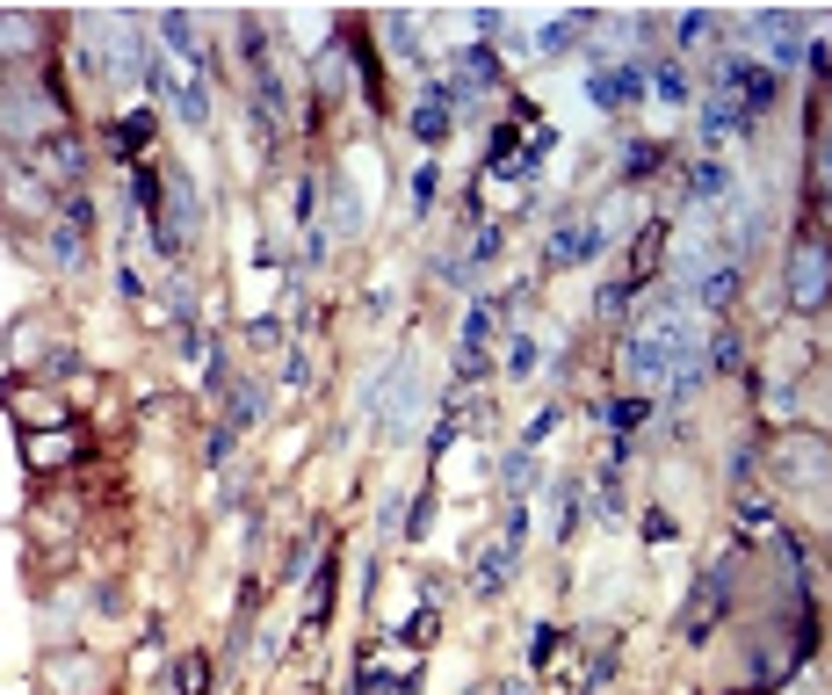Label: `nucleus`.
<instances>
[{
	"label": "nucleus",
	"mask_w": 832,
	"mask_h": 695,
	"mask_svg": "<svg viewBox=\"0 0 832 695\" xmlns=\"http://www.w3.org/2000/svg\"><path fill=\"white\" fill-rule=\"evenodd\" d=\"M644 536H652V543H673V515H644Z\"/></svg>",
	"instance_id": "obj_34"
},
{
	"label": "nucleus",
	"mask_w": 832,
	"mask_h": 695,
	"mask_svg": "<svg viewBox=\"0 0 832 695\" xmlns=\"http://www.w3.org/2000/svg\"><path fill=\"white\" fill-rule=\"evenodd\" d=\"M80 254H87V247H80V232L51 225V261H58V268H80Z\"/></svg>",
	"instance_id": "obj_21"
},
{
	"label": "nucleus",
	"mask_w": 832,
	"mask_h": 695,
	"mask_svg": "<svg viewBox=\"0 0 832 695\" xmlns=\"http://www.w3.org/2000/svg\"><path fill=\"white\" fill-rule=\"evenodd\" d=\"M579 29H587V15H558V22L543 29V44H550V51H565V44L579 37Z\"/></svg>",
	"instance_id": "obj_24"
},
{
	"label": "nucleus",
	"mask_w": 832,
	"mask_h": 695,
	"mask_svg": "<svg viewBox=\"0 0 832 695\" xmlns=\"http://www.w3.org/2000/svg\"><path fill=\"white\" fill-rule=\"evenodd\" d=\"M261 420V384H239L232 391V428H254Z\"/></svg>",
	"instance_id": "obj_20"
},
{
	"label": "nucleus",
	"mask_w": 832,
	"mask_h": 695,
	"mask_svg": "<svg viewBox=\"0 0 832 695\" xmlns=\"http://www.w3.org/2000/svg\"><path fill=\"white\" fill-rule=\"evenodd\" d=\"M145 138H152V116H145V109L131 116V124H109V145H116V153H138Z\"/></svg>",
	"instance_id": "obj_19"
},
{
	"label": "nucleus",
	"mask_w": 832,
	"mask_h": 695,
	"mask_svg": "<svg viewBox=\"0 0 832 695\" xmlns=\"http://www.w3.org/2000/svg\"><path fill=\"white\" fill-rule=\"evenodd\" d=\"M160 196H167V218H160V232H174V239H196V225H203V196H196L189 167H174Z\"/></svg>",
	"instance_id": "obj_5"
},
{
	"label": "nucleus",
	"mask_w": 832,
	"mask_h": 695,
	"mask_svg": "<svg viewBox=\"0 0 832 695\" xmlns=\"http://www.w3.org/2000/svg\"><path fill=\"white\" fill-rule=\"evenodd\" d=\"M160 37H167L174 51H189V58H203V44H196V22H189V15H160Z\"/></svg>",
	"instance_id": "obj_18"
},
{
	"label": "nucleus",
	"mask_w": 832,
	"mask_h": 695,
	"mask_svg": "<svg viewBox=\"0 0 832 695\" xmlns=\"http://www.w3.org/2000/svg\"><path fill=\"white\" fill-rule=\"evenodd\" d=\"M601 420H608V428H644V420H652V406H644V399H608Z\"/></svg>",
	"instance_id": "obj_17"
},
{
	"label": "nucleus",
	"mask_w": 832,
	"mask_h": 695,
	"mask_svg": "<svg viewBox=\"0 0 832 695\" xmlns=\"http://www.w3.org/2000/svg\"><path fill=\"white\" fill-rule=\"evenodd\" d=\"M782 464H789V486H811V493L825 486V442H818V435H811V442H789Z\"/></svg>",
	"instance_id": "obj_11"
},
{
	"label": "nucleus",
	"mask_w": 832,
	"mask_h": 695,
	"mask_svg": "<svg viewBox=\"0 0 832 695\" xmlns=\"http://www.w3.org/2000/svg\"><path fill=\"white\" fill-rule=\"evenodd\" d=\"M167 95H174V109H181V124H210V87L203 80H189V87H167Z\"/></svg>",
	"instance_id": "obj_14"
},
{
	"label": "nucleus",
	"mask_w": 832,
	"mask_h": 695,
	"mask_svg": "<svg viewBox=\"0 0 832 695\" xmlns=\"http://www.w3.org/2000/svg\"><path fill=\"white\" fill-rule=\"evenodd\" d=\"M738 529H775V507H767V500H738Z\"/></svg>",
	"instance_id": "obj_23"
},
{
	"label": "nucleus",
	"mask_w": 832,
	"mask_h": 695,
	"mask_svg": "<svg viewBox=\"0 0 832 695\" xmlns=\"http://www.w3.org/2000/svg\"><path fill=\"white\" fill-rule=\"evenodd\" d=\"M659 95L666 102H688V73L681 66H659Z\"/></svg>",
	"instance_id": "obj_30"
},
{
	"label": "nucleus",
	"mask_w": 832,
	"mask_h": 695,
	"mask_svg": "<svg viewBox=\"0 0 832 695\" xmlns=\"http://www.w3.org/2000/svg\"><path fill=\"white\" fill-rule=\"evenodd\" d=\"M601 312L623 319V312H630V283H608V290H601Z\"/></svg>",
	"instance_id": "obj_31"
},
{
	"label": "nucleus",
	"mask_w": 832,
	"mask_h": 695,
	"mask_svg": "<svg viewBox=\"0 0 832 695\" xmlns=\"http://www.w3.org/2000/svg\"><path fill=\"white\" fill-rule=\"evenodd\" d=\"M710 29H717V15H702V8H695V15H681V44H695V37H710Z\"/></svg>",
	"instance_id": "obj_32"
},
{
	"label": "nucleus",
	"mask_w": 832,
	"mask_h": 695,
	"mask_svg": "<svg viewBox=\"0 0 832 695\" xmlns=\"http://www.w3.org/2000/svg\"><path fill=\"white\" fill-rule=\"evenodd\" d=\"M333 580H341V565H319V580H312V616H326V601H333Z\"/></svg>",
	"instance_id": "obj_28"
},
{
	"label": "nucleus",
	"mask_w": 832,
	"mask_h": 695,
	"mask_svg": "<svg viewBox=\"0 0 832 695\" xmlns=\"http://www.w3.org/2000/svg\"><path fill=\"white\" fill-rule=\"evenodd\" d=\"M80 174H87L80 138H66V131H58V138H44V181H51V189H73Z\"/></svg>",
	"instance_id": "obj_8"
},
{
	"label": "nucleus",
	"mask_w": 832,
	"mask_h": 695,
	"mask_svg": "<svg viewBox=\"0 0 832 695\" xmlns=\"http://www.w3.org/2000/svg\"><path fill=\"white\" fill-rule=\"evenodd\" d=\"M500 232H507V225H478V247H471V261H492V254H500Z\"/></svg>",
	"instance_id": "obj_33"
},
{
	"label": "nucleus",
	"mask_w": 832,
	"mask_h": 695,
	"mask_svg": "<svg viewBox=\"0 0 832 695\" xmlns=\"http://www.w3.org/2000/svg\"><path fill=\"white\" fill-rule=\"evenodd\" d=\"M167 305H174V319H196V283H167Z\"/></svg>",
	"instance_id": "obj_29"
},
{
	"label": "nucleus",
	"mask_w": 832,
	"mask_h": 695,
	"mask_svg": "<svg viewBox=\"0 0 832 695\" xmlns=\"http://www.w3.org/2000/svg\"><path fill=\"white\" fill-rule=\"evenodd\" d=\"M58 210H66V232H87V225H95V203H87L80 189H73L66 203H58Z\"/></svg>",
	"instance_id": "obj_27"
},
{
	"label": "nucleus",
	"mask_w": 832,
	"mask_h": 695,
	"mask_svg": "<svg viewBox=\"0 0 832 695\" xmlns=\"http://www.w3.org/2000/svg\"><path fill=\"white\" fill-rule=\"evenodd\" d=\"M738 189V181H731V167H717V160H695V174H688V196L695 203H724Z\"/></svg>",
	"instance_id": "obj_13"
},
{
	"label": "nucleus",
	"mask_w": 832,
	"mask_h": 695,
	"mask_svg": "<svg viewBox=\"0 0 832 695\" xmlns=\"http://www.w3.org/2000/svg\"><path fill=\"white\" fill-rule=\"evenodd\" d=\"M601 254V225L594 218H565L550 232V268H572V261H594Z\"/></svg>",
	"instance_id": "obj_6"
},
{
	"label": "nucleus",
	"mask_w": 832,
	"mask_h": 695,
	"mask_svg": "<svg viewBox=\"0 0 832 695\" xmlns=\"http://www.w3.org/2000/svg\"><path fill=\"white\" fill-rule=\"evenodd\" d=\"M652 167H659V145H630V153H623V174H630V181H644Z\"/></svg>",
	"instance_id": "obj_26"
},
{
	"label": "nucleus",
	"mask_w": 832,
	"mask_h": 695,
	"mask_svg": "<svg viewBox=\"0 0 832 695\" xmlns=\"http://www.w3.org/2000/svg\"><path fill=\"white\" fill-rule=\"evenodd\" d=\"M51 681L58 695H102V659H87V652H66V659H51Z\"/></svg>",
	"instance_id": "obj_7"
},
{
	"label": "nucleus",
	"mask_w": 832,
	"mask_h": 695,
	"mask_svg": "<svg viewBox=\"0 0 832 695\" xmlns=\"http://www.w3.org/2000/svg\"><path fill=\"white\" fill-rule=\"evenodd\" d=\"M738 283H746V268H738V261H717L688 297H695V305H710V312H731V305H738Z\"/></svg>",
	"instance_id": "obj_9"
},
{
	"label": "nucleus",
	"mask_w": 832,
	"mask_h": 695,
	"mask_svg": "<svg viewBox=\"0 0 832 695\" xmlns=\"http://www.w3.org/2000/svg\"><path fill=\"white\" fill-rule=\"evenodd\" d=\"M623 370H630V384H637V399H644V391H659V399H688V391L710 377V341H702L695 312L666 297V305L630 334Z\"/></svg>",
	"instance_id": "obj_1"
},
{
	"label": "nucleus",
	"mask_w": 832,
	"mask_h": 695,
	"mask_svg": "<svg viewBox=\"0 0 832 695\" xmlns=\"http://www.w3.org/2000/svg\"><path fill=\"white\" fill-rule=\"evenodd\" d=\"M724 609H731V565H717L710 580H702V594L688 601V623H681V638H688V645H702V638L717 630V616H724Z\"/></svg>",
	"instance_id": "obj_4"
},
{
	"label": "nucleus",
	"mask_w": 832,
	"mask_h": 695,
	"mask_svg": "<svg viewBox=\"0 0 832 695\" xmlns=\"http://www.w3.org/2000/svg\"><path fill=\"white\" fill-rule=\"evenodd\" d=\"M536 478H543V471H536V457H529V449H514V457H500V486H507V493H529Z\"/></svg>",
	"instance_id": "obj_16"
},
{
	"label": "nucleus",
	"mask_w": 832,
	"mask_h": 695,
	"mask_svg": "<svg viewBox=\"0 0 832 695\" xmlns=\"http://www.w3.org/2000/svg\"><path fill=\"white\" fill-rule=\"evenodd\" d=\"M37 37H44L37 15H0V51H29Z\"/></svg>",
	"instance_id": "obj_15"
},
{
	"label": "nucleus",
	"mask_w": 832,
	"mask_h": 695,
	"mask_svg": "<svg viewBox=\"0 0 832 695\" xmlns=\"http://www.w3.org/2000/svg\"><path fill=\"white\" fill-rule=\"evenodd\" d=\"M710 362H717V370H738V362H746V341H738V334H717V341H710Z\"/></svg>",
	"instance_id": "obj_22"
},
{
	"label": "nucleus",
	"mask_w": 832,
	"mask_h": 695,
	"mask_svg": "<svg viewBox=\"0 0 832 695\" xmlns=\"http://www.w3.org/2000/svg\"><path fill=\"white\" fill-rule=\"evenodd\" d=\"M66 124V102L51 95V80H0V138L8 145H44Z\"/></svg>",
	"instance_id": "obj_2"
},
{
	"label": "nucleus",
	"mask_w": 832,
	"mask_h": 695,
	"mask_svg": "<svg viewBox=\"0 0 832 695\" xmlns=\"http://www.w3.org/2000/svg\"><path fill=\"white\" fill-rule=\"evenodd\" d=\"M449 102H456V87H427V102L413 109V138L420 145H442L449 138Z\"/></svg>",
	"instance_id": "obj_10"
},
{
	"label": "nucleus",
	"mask_w": 832,
	"mask_h": 695,
	"mask_svg": "<svg viewBox=\"0 0 832 695\" xmlns=\"http://www.w3.org/2000/svg\"><path fill=\"white\" fill-rule=\"evenodd\" d=\"M789 305L796 312L825 305V239H804V247L789 254Z\"/></svg>",
	"instance_id": "obj_3"
},
{
	"label": "nucleus",
	"mask_w": 832,
	"mask_h": 695,
	"mask_svg": "<svg viewBox=\"0 0 832 695\" xmlns=\"http://www.w3.org/2000/svg\"><path fill=\"white\" fill-rule=\"evenodd\" d=\"M514 558H521L514 543H492V551L478 558V572H471V587H478V594H500V587L514 580Z\"/></svg>",
	"instance_id": "obj_12"
},
{
	"label": "nucleus",
	"mask_w": 832,
	"mask_h": 695,
	"mask_svg": "<svg viewBox=\"0 0 832 695\" xmlns=\"http://www.w3.org/2000/svg\"><path fill=\"white\" fill-rule=\"evenodd\" d=\"M507 370H514V377H529V370H536V341H529V334H514V341H507Z\"/></svg>",
	"instance_id": "obj_25"
}]
</instances>
